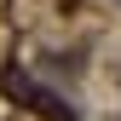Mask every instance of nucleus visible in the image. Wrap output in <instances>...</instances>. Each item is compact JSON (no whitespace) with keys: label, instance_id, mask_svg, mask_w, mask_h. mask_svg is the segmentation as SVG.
<instances>
[{"label":"nucleus","instance_id":"f257e3e1","mask_svg":"<svg viewBox=\"0 0 121 121\" xmlns=\"http://www.w3.org/2000/svg\"><path fill=\"white\" fill-rule=\"evenodd\" d=\"M6 92L17 98V104H29V110H40L46 121H81V115H75V104H69V98H58L52 86H40V81H29L23 69H6Z\"/></svg>","mask_w":121,"mask_h":121}]
</instances>
